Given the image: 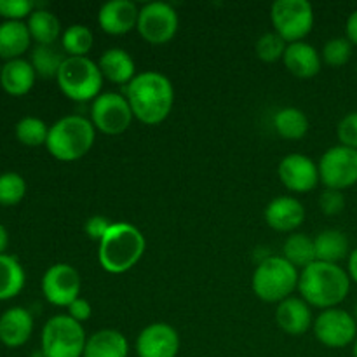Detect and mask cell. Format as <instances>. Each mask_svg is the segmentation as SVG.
I'll return each mask as SVG.
<instances>
[{"mask_svg": "<svg viewBox=\"0 0 357 357\" xmlns=\"http://www.w3.org/2000/svg\"><path fill=\"white\" fill-rule=\"evenodd\" d=\"M103 80L100 66L89 56H82V58L66 56L56 77L61 93L79 103H86V101L93 103L101 94Z\"/></svg>", "mask_w": 357, "mask_h": 357, "instance_id": "6", "label": "cell"}, {"mask_svg": "<svg viewBox=\"0 0 357 357\" xmlns=\"http://www.w3.org/2000/svg\"><path fill=\"white\" fill-rule=\"evenodd\" d=\"M298 279L300 272L295 265L289 264L284 257L272 255L257 265L251 288L261 302L281 303L298 289Z\"/></svg>", "mask_w": 357, "mask_h": 357, "instance_id": "5", "label": "cell"}, {"mask_svg": "<svg viewBox=\"0 0 357 357\" xmlns=\"http://www.w3.org/2000/svg\"><path fill=\"white\" fill-rule=\"evenodd\" d=\"M345 37L352 45H357V9L352 10L345 21Z\"/></svg>", "mask_w": 357, "mask_h": 357, "instance_id": "41", "label": "cell"}, {"mask_svg": "<svg viewBox=\"0 0 357 357\" xmlns=\"http://www.w3.org/2000/svg\"><path fill=\"white\" fill-rule=\"evenodd\" d=\"M139 9L132 0H110L98 10V24L107 35L121 37L138 26Z\"/></svg>", "mask_w": 357, "mask_h": 357, "instance_id": "16", "label": "cell"}, {"mask_svg": "<svg viewBox=\"0 0 357 357\" xmlns=\"http://www.w3.org/2000/svg\"><path fill=\"white\" fill-rule=\"evenodd\" d=\"M42 295L51 305L68 307L80 296L82 279L79 271L68 264H54L42 275Z\"/></svg>", "mask_w": 357, "mask_h": 357, "instance_id": "13", "label": "cell"}, {"mask_svg": "<svg viewBox=\"0 0 357 357\" xmlns=\"http://www.w3.org/2000/svg\"><path fill=\"white\" fill-rule=\"evenodd\" d=\"M286 47H288V42L284 38L279 37L275 31H267L257 40L255 51H257L258 59L264 63H278L284 58Z\"/></svg>", "mask_w": 357, "mask_h": 357, "instance_id": "34", "label": "cell"}, {"mask_svg": "<svg viewBox=\"0 0 357 357\" xmlns=\"http://www.w3.org/2000/svg\"><path fill=\"white\" fill-rule=\"evenodd\" d=\"M31 35L24 21L0 23V58L10 61L17 59L30 49Z\"/></svg>", "mask_w": 357, "mask_h": 357, "instance_id": "24", "label": "cell"}, {"mask_svg": "<svg viewBox=\"0 0 357 357\" xmlns=\"http://www.w3.org/2000/svg\"><path fill=\"white\" fill-rule=\"evenodd\" d=\"M282 257L295 265L296 268H305L316 261V246H314V237L307 234H291L282 244Z\"/></svg>", "mask_w": 357, "mask_h": 357, "instance_id": "29", "label": "cell"}, {"mask_svg": "<svg viewBox=\"0 0 357 357\" xmlns=\"http://www.w3.org/2000/svg\"><path fill=\"white\" fill-rule=\"evenodd\" d=\"M356 73H357V68H356Z\"/></svg>", "mask_w": 357, "mask_h": 357, "instance_id": "47", "label": "cell"}, {"mask_svg": "<svg viewBox=\"0 0 357 357\" xmlns=\"http://www.w3.org/2000/svg\"><path fill=\"white\" fill-rule=\"evenodd\" d=\"M317 167L324 187L344 192L357 183V150L338 143L321 155Z\"/></svg>", "mask_w": 357, "mask_h": 357, "instance_id": "9", "label": "cell"}, {"mask_svg": "<svg viewBox=\"0 0 357 357\" xmlns=\"http://www.w3.org/2000/svg\"><path fill=\"white\" fill-rule=\"evenodd\" d=\"M314 337L319 344L330 349L349 347L357 338V323L352 312L335 307V309L321 310L314 317Z\"/></svg>", "mask_w": 357, "mask_h": 357, "instance_id": "12", "label": "cell"}, {"mask_svg": "<svg viewBox=\"0 0 357 357\" xmlns=\"http://www.w3.org/2000/svg\"><path fill=\"white\" fill-rule=\"evenodd\" d=\"M37 9V3L31 0H0V17L6 21H23Z\"/></svg>", "mask_w": 357, "mask_h": 357, "instance_id": "36", "label": "cell"}, {"mask_svg": "<svg viewBox=\"0 0 357 357\" xmlns=\"http://www.w3.org/2000/svg\"><path fill=\"white\" fill-rule=\"evenodd\" d=\"M86 342L82 324L68 314H58L42 328L40 351L45 357H82Z\"/></svg>", "mask_w": 357, "mask_h": 357, "instance_id": "7", "label": "cell"}, {"mask_svg": "<svg viewBox=\"0 0 357 357\" xmlns=\"http://www.w3.org/2000/svg\"><path fill=\"white\" fill-rule=\"evenodd\" d=\"M337 136L340 145L357 150V110L342 117L337 126Z\"/></svg>", "mask_w": 357, "mask_h": 357, "instance_id": "38", "label": "cell"}, {"mask_svg": "<svg viewBox=\"0 0 357 357\" xmlns=\"http://www.w3.org/2000/svg\"><path fill=\"white\" fill-rule=\"evenodd\" d=\"M352 356L357 357V338H356L354 344H352Z\"/></svg>", "mask_w": 357, "mask_h": 357, "instance_id": "44", "label": "cell"}, {"mask_svg": "<svg viewBox=\"0 0 357 357\" xmlns=\"http://www.w3.org/2000/svg\"><path fill=\"white\" fill-rule=\"evenodd\" d=\"M352 316H354V319H356V323H357V302H356V305H354V310H352Z\"/></svg>", "mask_w": 357, "mask_h": 357, "instance_id": "45", "label": "cell"}, {"mask_svg": "<svg viewBox=\"0 0 357 357\" xmlns=\"http://www.w3.org/2000/svg\"><path fill=\"white\" fill-rule=\"evenodd\" d=\"M124 96L135 119L145 126H157L166 121L173 110L174 87L164 73L146 70L126 86Z\"/></svg>", "mask_w": 357, "mask_h": 357, "instance_id": "1", "label": "cell"}, {"mask_svg": "<svg viewBox=\"0 0 357 357\" xmlns=\"http://www.w3.org/2000/svg\"><path fill=\"white\" fill-rule=\"evenodd\" d=\"M33 333V316L24 307H10L0 316V342L9 349L26 344Z\"/></svg>", "mask_w": 357, "mask_h": 357, "instance_id": "19", "label": "cell"}, {"mask_svg": "<svg viewBox=\"0 0 357 357\" xmlns=\"http://www.w3.org/2000/svg\"><path fill=\"white\" fill-rule=\"evenodd\" d=\"M274 128L284 139L298 142L309 132V117L296 107H284L274 115Z\"/></svg>", "mask_w": 357, "mask_h": 357, "instance_id": "28", "label": "cell"}, {"mask_svg": "<svg viewBox=\"0 0 357 357\" xmlns=\"http://www.w3.org/2000/svg\"><path fill=\"white\" fill-rule=\"evenodd\" d=\"M37 80V73L31 63L24 58L10 59L0 70V87L10 96H24L30 93Z\"/></svg>", "mask_w": 357, "mask_h": 357, "instance_id": "21", "label": "cell"}, {"mask_svg": "<svg viewBox=\"0 0 357 357\" xmlns=\"http://www.w3.org/2000/svg\"><path fill=\"white\" fill-rule=\"evenodd\" d=\"M14 135L20 143L26 146H40L45 145L49 136V126L42 119L26 115L20 119L14 126Z\"/></svg>", "mask_w": 357, "mask_h": 357, "instance_id": "32", "label": "cell"}, {"mask_svg": "<svg viewBox=\"0 0 357 357\" xmlns=\"http://www.w3.org/2000/svg\"><path fill=\"white\" fill-rule=\"evenodd\" d=\"M89 115L94 129L108 136L126 132L135 119L126 96L119 93H101L91 103Z\"/></svg>", "mask_w": 357, "mask_h": 357, "instance_id": "11", "label": "cell"}, {"mask_svg": "<svg viewBox=\"0 0 357 357\" xmlns=\"http://www.w3.org/2000/svg\"><path fill=\"white\" fill-rule=\"evenodd\" d=\"M94 139H96V129L91 119L73 114L61 117L49 126L45 149L56 160L75 162L91 152Z\"/></svg>", "mask_w": 357, "mask_h": 357, "instance_id": "4", "label": "cell"}, {"mask_svg": "<svg viewBox=\"0 0 357 357\" xmlns=\"http://www.w3.org/2000/svg\"><path fill=\"white\" fill-rule=\"evenodd\" d=\"M275 323L291 337H302L312 328L314 317L310 305L300 296H289L284 302L278 303L275 309Z\"/></svg>", "mask_w": 357, "mask_h": 357, "instance_id": "18", "label": "cell"}, {"mask_svg": "<svg viewBox=\"0 0 357 357\" xmlns=\"http://www.w3.org/2000/svg\"><path fill=\"white\" fill-rule=\"evenodd\" d=\"M66 56H63V51L52 47V45H37L31 52V66L35 68V73L44 79H56L59 68Z\"/></svg>", "mask_w": 357, "mask_h": 357, "instance_id": "31", "label": "cell"}, {"mask_svg": "<svg viewBox=\"0 0 357 357\" xmlns=\"http://www.w3.org/2000/svg\"><path fill=\"white\" fill-rule=\"evenodd\" d=\"M282 63L286 70L298 79H312L319 75L321 66H323L321 52L305 40L288 44Z\"/></svg>", "mask_w": 357, "mask_h": 357, "instance_id": "20", "label": "cell"}, {"mask_svg": "<svg viewBox=\"0 0 357 357\" xmlns=\"http://www.w3.org/2000/svg\"><path fill=\"white\" fill-rule=\"evenodd\" d=\"M26 26L31 35V40L37 42V45H52L63 35L61 23L56 14L47 9H42V7H37L30 14V17L26 20Z\"/></svg>", "mask_w": 357, "mask_h": 357, "instance_id": "26", "label": "cell"}, {"mask_svg": "<svg viewBox=\"0 0 357 357\" xmlns=\"http://www.w3.org/2000/svg\"><path fill=\"white\" fill-rule=\"evenodd\" d=\"M7 246H9V232H7L6 227L0 223V255L6 253Z\"/></svg>", "mask_w": 357, "mask_h": 357, "instance_id": "43", "label": "cell"}, {"mask_svg": "<svg viewBox=\"0 0 357 357\" xmlns=\"http://www.w3.org/2000/svg\"><path fill=\"white\" fill-rule=\"evenodd\" d=\"M0 70H2V66H0Z\"/></svg>", "mask_w": 357, "mask_h": 357, "instance_id": "46", "label": "cell"}, {"mask_svg": "<svg viewBox=\"0 0 357 357\" xmlns=\"http://www.w3.org/2000/svg\"><path fill=\"white\" fill-rule=\"evenodd\" d=\"M112 223L114 222H110L107 216L93 215L86 220V223H84V232H86V236L89 237L91 241L100 243V241L107 236L108 230H110Z\"/></svg>", "mask_w": 357, "mask_h": 357, "instance_id": "39", "label": "cell"}, {"mask_svg": "<svg viewBox=\"0 0 357 357\" xmlns=\"http://www.w3.org/2000/svg\"><path fill=\"white\" fill-rule=\"evenodd\" d=\"M351 278L347 268L337 264L314 261L300 272V298L319 310L335 309L345 302L351 291Z\"/></svg>", "mask_w": 357, "mask_h": 357, "instance_id": "2", "label": "cell"}, {"mask_svg": "<svg viewBox=\"0 0 357 357\" xmlns=\"http://www.w3.org/2000/svg\"><path fill=\"white\" fill-rule=\"evenodd\" d=\"M281 183L293 194H307L319 185V167L305 153H289L279 162Z\"/></svg>", "mask_w": 357, "mask_h": 357, "instance_id": "14", "label": "cell"}, {"mask_svg": "<svg viewBox=\"0 0 357 357\" xmlns=\"http://www.w3.org/2000/svg\"><path fill=\"white\" fill-rule=\"evenodd\" d=\"M98 66L105 80L117 86H128L138 73L136 63L128 51L121 47L107 49L98 59Z\"/></svg>", "mask_w": 357, "mask_h": 357, "instance_id": "22", "label": "cell"}, {"mask_svg": "<svg viewBox=\"0 0 357 357\" xmlns=\"http://www.w3.org/2000/svg\"><path fill=\"white\" fill-rule=\"evenodd\" d=\"M317 202H319V209L326 216H338L340 213H344L345 206H347L344 192L333 190V188H324Z\"/></svg>", "mask_w": 357, "mask_h": 357, "instance_id": "37", "label": "cell"}, {"mask_svg": "<svg viewBox=\"0 0 357 357\" xmlns=\"http://www.w3.org/2000/svg\"><path fill=\"white\" fill-rule=\"evenodd\" d=\"M94 45V35L89 26L86 24H70L68 28L63 30L61 35V47L63 52L68 56H75V58H82L91 52Z\"/></svg>", "mask_w": 357, "mask_h": 357, "instance_id": "30", "label": "cell"}, {"mask_svg": "<svg viewBox=\"0 0 357 357\" xmlns=\"http://www.w3.org/2000/svg\"><path fill=\"white\" fill-rule=\"evenodd\" d=\"M264 218L275 232L295 234V230L305 222V208L296 197L281 195L268 202L264 211Z\"/></svg>", "mask_w": 357, "mask_h": 357, "instance_id": "17", "label": "cell"}, {"mask_svg": "<svg viewBox=\"0 0 357 357\" xmlns=\"http://www.w3.org/2000/svg\"><path fill=\"white\" fill-rule=\"evenodd\" d=\"M138 357H176L180 352V335L171 324L152 323L136 338Z\"/></svg>", "mask_w": 357, "mask_h": 357, "instance_id": "15", "label": "cell"}, {"mask_svg": "<svg viewBox=\"0 0 357 357\" xmlns=\"http://www.w3.org/2000/svg\"><path fill=\"white\" fill-rule=\"evenodd\" d=\"M26 195V181L20 173L7 171L0 174V206H16Z\"/></svg>", "mask_w": 357, "mask_h": 357, "instance_id": "33", "label": "cell"}, {"mask_svg": "<svg viewBox=\"0 0 357 357\" xmlns=\"http://www.w3.org/2000/svg\"><path fill=\"white\" fill-rule=\"evenodd\" d=\"M146 250L145 236L129 222H114L98 243V261L108 274H126L138 265Z\"/></svg>", "mask_w": 357, "mask_h": 357, "instance_id": "3", "label": "cell"}, {"mask_svg": "<svg viewBox=\"0 0 357 357\" xmlns=\"http://www.w3.org/2000/svg\"><path fill=\"white\" fill-rule=\"evenodd\" d=\"M272 28L288 44L305 40L312 31L316 14L307 0H275L271 6Z\"/></svg>", "mask_w": 357, "mask_h": 357, "instance_id": "8", "label": "cell"}, {"mask_svg": "<svg viewBox=\"0 0 357 357\" xmlns=\"http://www.w3.org/2000/svg\"><path fill=\"white\" fill-rule=\"evenodd\" d=\"M347 274L351 278V281L357 284V248L351 251V255L347 258Z\"/></svg>", "mask_w": 357, "mask_h": 357, "instance_id": "42", "label": "cell"}, {"mask_svg": "<svg viewBox=\"0 0 357 357\" xmlns=\"http://www.w3.org/2000/svg\"><path fill=\"white\" fill-rule=\"evenodd\" d=\"M66 309H68V316L80 324L87 323V321L93 317V305H91L86 298H82V296L73 300Z\"/></svg>", "mask_w": 357, "mask_h": 357, "instance_id": "40", "label": "cell"}, {"mask_svg": "<svg viewBox=\"0 0 357 357\" xmlns=\"http://www.w3.org/2000/svg\"><path fill=\"white\" fill-rule=\"evenodd\" d=\"M128 338L119 330L105 328L91 335L86 342L82 357H128Z\"/></svg>", "mask_w": 357, "mask_h": 357, "instance_id": "23", "label": "cell"}, {"mask_svg": "<svg viewBox=\"0 0 357 357\" xmlns=\"http://www.w3.org/2000/svg\"><path fill=\"white\" fill-rule=\"evenodd\" d=\"M24 282H26V274L20 260L7 253L0 255V302L20 295L24 288Z\"/></svg>", "mask_w": 357, "mask_h": 357, "instance_id": "27", "label": "cell"}, {"mask_svg": "<svg viewBox=\"0 0 357 357\" xmlns=\"http://www.w3.org/2000/svg\"><path fill=\"white\" fill-rule=\"evenodd\" d=\"M352 49L354 45L349 42L347 37H335L326 40L321 51V59L328 66H344L351 61Z\"/></svg>", "mask_w": 357, "mask_h": 357, "instance_id": "35", "label": "cell"}, {"mask_svg": "<svg viewBox=\"0 0 357 357\" xmlns=\"http://www.w3.org/2000/svg\"><path fill=\"white\" fill-rule=\"evenodd\" d=\"M314 246H316V261H324V264L340 265V261L351 255L347 236L337 229H328L317 234L314 237Z\"/></svg>", "mask_w": 357, "mask_h": 357, "instance_id": "25", "label": "cell"}, {"mask_svg": "<svg viewBox=\"0 0 357 357\" xmlns=\"http://www.w3.org/2000/svg\"><path fill=\"white\" fill-rule=\"evenodd\" d=\"M180 26L178 13L171 3L149 2L139 7L138 33L152 45H164L174 38Z\"/></svg>", "mask_w": 357, "mask_h": 357, "instance_id": "10", "label": "cell"}]
</instances>
